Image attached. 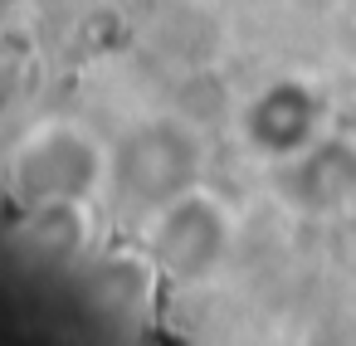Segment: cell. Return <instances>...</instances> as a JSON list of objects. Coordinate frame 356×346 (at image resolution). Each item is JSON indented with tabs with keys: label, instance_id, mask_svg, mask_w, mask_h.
Wrapping results in <instances>:
<instances>
[{
	"label": "cell",
	"instance_id": "obj_1",
	"mask_svg": "<svg viewBox=\"0 0 356 346\" xmlns=\"http://www.w3.org/2000/svg\"><path fill=\"white\" fill-rule=\"evenodd\" d=\"M64 166H93L88 142H79L74 132H69V137L44 132L35 147H25V156H20V181H30V190L44 195V200H49V195H74V190H83L88 176L64 171Z\"/></svg>",
	"mask_w": 356,
	"mask_h": 346
},
{
	"label": "cell",
	"instance_id": "obj_2",
	"mask_svg": "<svg viewBox=\"0 0 356 346\" xmlns=\"http://www.w3.org/2000/svg\"><path fill=\"white\" fill-rule=\"evenodd\" d=\"M307 108H312V103H307L302 93L273 88L268 98L254 103V137L268 142V151H298V147L307 142V122H312Z\"/></svg>",
	"mask_w": 356,
	"mask_h": 346
}]
</instances>
